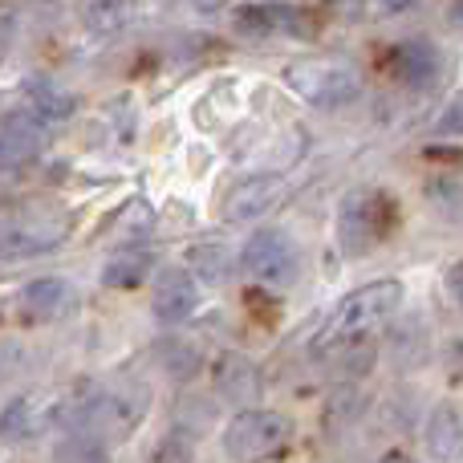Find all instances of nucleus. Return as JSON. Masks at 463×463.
Segmentation results:
<instances>
[{"label":"nucleus","instance_id":"obj_1","mask_svg":"<svg viewBox=\"0 0 463 463\" xmlns=\"http://www.w3.org/2000/svg\"><path fill=\"white\" fill-rule=\"evenodd\" d=\"M70 212L45 200H16L0 208V260L45 256L70 240Z\"/></svg>","mask_w":463,"mask_h":463},{"label":"nucleus","instance_id":"obj_2","mask_svg":"<svg viewBox=\"0 0 463 463\" xmlns=\"http://www.w3.org/2000/svg\"><path fill=\"white\" fill-rule=\"evenodd\" d=\"M399 228V203L394 195L378 192V187H354L342 203H337V248L345 260H362L383 244L391 232Z\"/></svg>","mask_w":463,"mask_h":463},{"label":"nucleus","instance_id":"obj_3","mask_svg":"<svg viewBox=\"0 0 463 463\" xmlns=\"http://www.w3.org/2000/svg\"><path fill=\"white\" fill-rule=\"evenodd\" d=\"M280 81L317 110H342L362 94V73L337 57H297L280 70Z\"/></svg>","mask_w":463,"mask_h":463},{"label":"nucleus","instance_id":"obj_4","mask_svg":"<svg viewBox=\"0 0 463 463\" xmlns=\"http://www.w3.org/2000/svg\"><path fill=\"white\" fill-rule=\"evenodd\" d=\"M402 280L386 277L374 280V285H362L354 293H345L334 309V321H329L326 342H345V337H374V329H383L394 313L402 309Z\"/></svg>","mask_w":463,"mask_h":463},{"label":"nucleus","instance_id":"obj_5","mask_svg":"<svg viewBox=\"0 0 463 463\" xmlns=\"http://www.w3.org/2000/svg\"><path fill=\"white\" fill-rule=\"evenodd\" d=\"M293 439V423L280 411L269 407H244L224 427V451L232 463H269Z\"/></svg>","mask_w":463,"mask_h":463},{"label":"nucleus","instance_id":"obj_6","mask_svg":"<svg viewBox=\"0 0 463 463\" xmlns=\"http://www.w3.org/2000/svg\"><path fill=\"white\" fill-rule=\"evenodd\" d=\"M240 269L264 288H288L301 280V248L285 228H256L240 248Z\"/></svg>","mask_w":463,"mask_h":463},{"label":"nucleus","instance_id":"obj_7","mask_svg":"<svg viewBox=\"0 0 463 463\" xmlns=\"http://www.w3.org/2000/svg\"><path fill=\"white\" fill-rule=\"evenodd\" d=\"M236 33L244 37H288V41H313L321 33V21L301 5H244L236 8Z\"/></svg>","mask_w":463,"mask_h":463},{"label":"nucleus","instance_id":"obj_8","mask_svg":"<svg viewBox=\"0 0 463 463\" xmlns=\"http://www.w3.org/2000/svg\"><path fill=\"white\" fill-rule=\"evenodd\" d=\"M195 309H200V280H195V272L184 269V264H167L155 277L151 313L163 326H184Z\"/></svg>","mask_w":463,"mask_h":463},{"label":"nucleus","instance_id":"obj_9","mask_svg":"<svg viewBox=\"0 0 463 463\" xmlns=\"http://www.w3.org/2000/svg\"><path fill=\"white\" fill-rule=\"evenodd\" d=\"M386 73L407 90H431L443 73V57H439V49H435V41L407 37L391 49V57H386Z\"/></svg>","mask_w":463,"mask_h":463},{"label":"nucleus","instance_id":"obj_10","mask_svg":"<svg viewBox=\"0 0 463 463\" xmlns=\"http://www.w3.org/2000/svg\"><path fill=\"white\" fill-rule=\"evenodd\" d=\"M212 378H216V391L220 399L232 402V407H256L264 394V378H260V366H256L248 354L240 350H224L212 366Z\"/></svg>","mask_w":463,"mask_h":463},{"label":"nucleus","instance_id":"obj_11","mask_svg":"<svg viewBox=\"0 0 463 463\" xmlns=\"http://www.w3.org/2000/svg\"><path fill=\"white\" fill-rule=\"evenodd\" d=\"M285 195V179L280 175H248L240 184H232V192L224 195V220L240 224V220H256L264 212H272Z\"/></svg>","mask_w":463,"mask_h":463},{"label":"nucleus","instance_id":"obj_12","mask_svg":"<svg viewBox=\"0 0 463 463\" xmlns=\"http://www.w3.org/2000/svg\"><path fill=\"white\" fill-rule=\"evenodd\" d=\"M427 456L439 459V463H459L463 459V407L456 399H443L431 407L427 415Z\"/></svg>","mask_w":463,"mask_h":463},{"label":"nucleus","instance_id":"obj_13","mask_svg":"<svg viewBox=\"0 0 463 463\" xmlns=\"http://www.w3.org/2000/svg\"><path fill=\"white\" fill-rule=\"evenodd\" d=\"M73 305V285L65 277H37L21 288V313L33 321H53Z\"/></svg>","mask_w":463,"mask_h":463},{"label":"nucleus","instance_id":"obj_14","mask_svg":"<svg viewBox=\"0 0 463 463\" xmlns=\"http://www.w3.org/2000/svg\"><path fill=\"white\" fill-rule=\"evenodd\" d=\"M41 151V127L37 118H21V114H8L0 122V171L24 167L29 159H37Z\"/></svg>","mask_w":463,"mask_h":463},{"label":"nucleus","instance_id":"obj_15","mask_svg":"<svg viewBox=\"0 0 463 463\" xmlns=\"http://www.w3.org/2000/svg\"><path fill=\"white\" fill-rule=\"evenodd\" d=\"M151 354L171 383H192V378H200V370H203V350L195 342H187V337H175V334L159 337Z\"/></svg>","mask_w":463,"mask_h":463},{"label":"nucleus","instance_id":"obj_16","mask_svg":"<svg viewBox=\"0 0 463 463\" xmlns=\"http://www.w3.org/2000/svg\"><path fill=\"white\" fill-rule=\"evenodd\" d=\"M78 21L90 37H118L135 21V0H78Z\"/></svg>","mask_w":463,"mask_h":463},{"label":"nucleus","instance_id":"obj_17","mask_svg":"<svg viewBox=\"0 0 463 463\" xmlns=\"http://www.w3.org/2000/svg\"><path fill=\"white\" fill-rule=\"evenodd\" d=\"M24 102H29L33 118L41 122H65L78 110V98L49 78H24Z\"/></svg>","mask_w":463,"mask_h":463},{"label":"nucleus","instance_id":"obj_18","mask_svg":"<svg viewBox=\"0 0 463 463\" xmlns=\"http://www.w3.org/2000/svg\"><path fill=\"white\" fill-rule=\"evenodd\" d=\"M378 362V350H374V337H345V342H334V370L337 383H354V378H366Z\"/></svg>","mask_w":463,"mask_h":463},{"label":"nucleus","instance_id":"obj_19","mask_svg":"<svg viewBox=\"0 0 463 463\" xmlns=\"http://www.w3.org/2000/svg\"><path fill=\"white\" fill-rule=\"evenodd\" d=\"M151 272V252L146 248H118L110 260L102 264V285L106 288H138Z\"/></svg>","mask_w":463,"mask_h":463},{"label":"nucleus","instance_id":"obj_20","mask_svg":"<svg viewBox=\"0 0 463 463\" xmlns=\"http://www.w3.org/2000/svg\"><path fill=\"white\" fill-rule=\"evenodd\" d=\"M187 264H192L195 280H208V285H228L236 277V256H232L228 244H195L187 252Z\"/></svg>","mask_w":463,"mask_h":463},{"label":"nucleus","instance_id":"obj_21","mask_svg":"<svg viewBox=\"0 0 463 463\" xmlns=\"http://www.w3.org/2000/svg\"><path fill=\"white\" fill-rule=\"evenodd\" d=\"M33 431H37V411H33V402L29 399L5 402V411H0V443L16 448V443L33 439Z\"/></svg>","mask_w":463,"mask_h":463},{"label":"nucleus","instance_id":"obj_22","mask_svg":"<svg viewBox=\"0 0 463 463\" xmlns=\"http://www.w3.org/2000/svg\"><path fill=\"white\" fill-rule=\"evenodd\" d=\"M195 459V435L184 427H171L155 448V463H192Z\"/></svg>","mask_w":463,"mask_h":463},{"label":"nucleus","instance_id":"obj_23","mask_svg":"<svg viewBox=\"0 0 463 463\" xmlns=\"http://www.w3.org/2000/svg\"><path fill=\"white\" fill-rule=\"evenodd\" d=\"M435 130H439V135H463V90L448 102L443 118L435 122Z\"/></svg>","mask_w":463,"mask_h":463},{"label":"nucleus","instance_id":"obj_24","mask_svg":"<svg viewBox=\"0 0 463 463\" xmlns=\"http://www.w3.org/2000/svg\"><path fill=\"white\" fill-rule=\"evenodd\" d=\"M448 288H451V297H456V301L463 305V260H456L448 269Z\"/></svg>","mask_w":463,"mask_h":463},{"label":"nucleus","instance_id":"obj_25","mask_svg":"<svg viewBox=\"0 0 463 463\" xmlns=\"http://www.w3.org/2000/svg\"><path fill=\"white\" fill-rule=\"evenodd\" d=\"M228 5H232V0H192V8H195L200 16H220Z\"/></svg>","mask_w":463,"mask_h":463},{"label":"nucleus","instance_id":"obj_26","mask_svg":"<svg viewBox=\"0 0 463 463\" xmlns=\"http://www.w3.org/2000/svg\"><path fill=\"white\" fill-rule=\"evenodd\" d=\"M411 5H415V0H378V8H383V13H407Z\"/></svg>","mask_w":463,"mask_h":463},{"label":"nucleus","instance_id":"obj_27","mask_svg":"<svg viewBox=\"0 0 463 463\" xmlns=\"http://www.w3.org/2000/svg\"><path fill=\"white\" fill-rule=\"evenodd\" d=\"M378 463H415V456H407V451H386Z\"/></svg>","mask_w":463,"mask_h":463}]
</instances>
